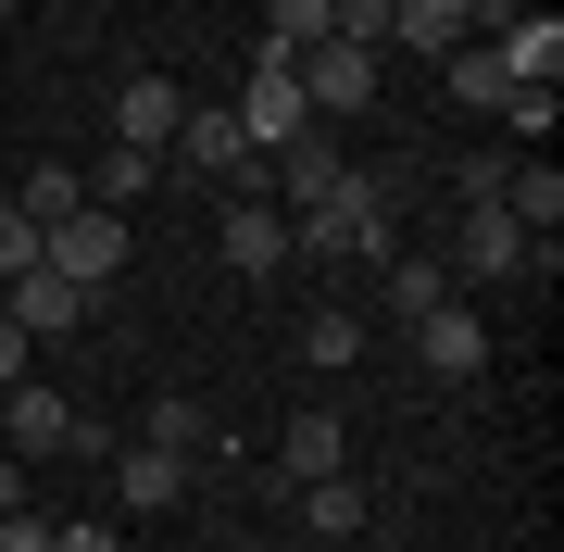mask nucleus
Masks as SVG:
<instances>
[{
	"mask_svg": "<svg viewBox=\"0 0 564 552\" xmlns=\"http://www.w3.org/2000/svg\"><path fill=\"white\" fill-rule=\"evenodd\" d=\"M13 277H39V226H25L13 202H0V289H13Z\"/></svg>",
	"mask_w": 564,
	"mask_h": 552,
	"instance_id": "nucleus-23",
	"label": "nucleus"
},
{
	"mask_svg": "<svg viewBox=\"0 0 564 552\" xmlns=\"http://www.w3.org/2000/svg\"><path fill=\"white\" fill-rule=\"evenodd\" d=\"M51 552H126L113 528H88V515H51Z\"/></svg>",
	"mask_w": 564,
	"mask_h": 552,
	"instance_id": "nucleus-25",
	"label": "nucleus"
},
{
	"mask_svg": "<svg viewBox=\"0 0 564 552\" xmlns=\"http://www.w3.org/2000/svg\"><path fill=\"white\" fill-rule=\"evenodd\" d=\"M0 389H25V339H13V314H0Z\"/></svg>",
	"mask_w": 564,
	"mask_h": 552,
	"instance_id": "nucleus-27",
	"label": "nucleus"
},
{
	"mask_svg": "<svg viewBox=\"0 0 564 552\" xmlns=\"http://www.w3.org/2000/svg\"><path fill=\"white\" fill-rule=\"evenodd\" d=\"M0 314H13V339L39 351V339H76V327H88V289H63V277L39 264V277H13V302H0Z\"/></svg>",
	"mask_w": 564,
	"mask_h": 552,
	"instance_id": "nucleus-9",
	"label": "nucleus"
},
{
	"mask_svg": "<svg viewBox=\"0 0 564 552\" xmlns=\"http://www.w3.org/2000/svg\"><path fill=\"white\" fill-rule=\"evenodd\" d=\"M276 477H289V490H326V477H351V440H339V414H289V440H276Z\"/></svg>",
	"mask_w": 564,
	"mask_h": 552,
	"instance_id": "nucleus-10",
	"label": "nucleus"
},
{
	"mask_svg": "<svg viewBox=\"0 0 564 552\" xmlns=\"http://www.w3.org/2000/svg\"><path fill=\"white\" fill-rule=\"evenodd\" d=\"M0 452H13V465H63V452H101V440H88V414L63 402V389L25 377V389H0Z\"/></svg>",
	"mask_w": 564,
	"mask_h": 552,
	"instance_id": "nucleus-3",
	"label": "nucleus"
},
{
	"mask_svg": "<svg viewBox=\"0 0 564 552\" xmlns=\"http://www.w3.org/2000/svg\"><path fill=\"white\" fill-rule=\"evenodd\" d=\"M13 214H25V226L51 239L63 214H88V164H39V176H25V202H13Z\"/></svg>",
	"mask_w": 564,
	"mask_h": 552,
	"instance_id": "nucleus-17",
	"label": "nucleus"
},
{
	"mask_svg": "<svg viewBox=\"0 0 564 552\" xmlns=\"http://www.w3.org/2000/svg\"><path fill=\"white\" fill-rule=\"evenodd\" d=\"M289 502H302V528H314V540H351V528H364V490H351V477H326V490H289Z\"/></svg>",
	"mask_w": 564,
	"mask_h": 552,
	"instance_id": "nucleus-21",
	"label": "nucleus"
},
{
	"mask_svg": "<svg viewBox=\"0 0 564 552\" xmlns=\"http://www.w3.org/2000/svg\"><path fill=\"white\" fill-rule=\"evenodd\" d=\"M139 188H151V151H101V164H88V202L101 214H126Z\"/></svg>",
	"mask_w": 564,
	"mask_h": 552,
	"instance_id": "nucleus-22",
	"label": "nucleus"
},
{
	"mask_svg": "<svg viewBox=\"0 0 564 552\" xmlns=\"http://www.w3.org/2000/svg\"><path fill=\"white\" fill-rule=\"evenodd\" d=\"M176 126H188V88L176 76H126V101H113V151H176Z\"/></svg>",
	"mask_w": 564,
	"mask_h": 552,
	"instance_id": "nucleus-7",
	"label": "nucleus"
},
{
	"mask_svg": "<svg viewBox=\"0 0 564 552\" xmlns=\"http://www.w3.org/2000/svg\"><path fill=\"white\" fill-rule=\"evenodd\" d=\"M214 552H251V540H214Z\"/></svg>",
	"mask_w": 564,
	"mask_h": 552,
	"instance_id": "nucleus-29",
	"label": "nucleus"
},
{
	"mask_svg": "<svg viewBox=\"0 0 564 552\" xmlns=\"http://www.w3.org/2000/svg\"><path fill=\"white\" fill-rule=\"evenodd\" d=\"M314 39H326V0H276V13H263V39H251V51H263V63H302Z\"/></svg>",
	"mask_w": 564,
	"mask_h": 552,
	"instance_id": "nucleus-19",
	"label": "nucleus"
},
{
	"mask_svg": "<svg viewBox=\"0 0 564 552\" xmlns=\"http://www.w3.org/2000/svg\"><path fill=\"white\" fill-rule=\"evenodd\" d=\"M239 139L263 151V164L314 139V113H302V76H289V63H263V51H251V88H239Z\"/></svg>",
	"mask_w": 564,
	"mask_h": 552,
	"instance_id": "nucleus-5",
	"label": "nucleus"
},
{
	"mask_svg": "<svg viewBox=\"0 0 564 552\" xmlns=\"http://www.w3.org/2000/svg\"><path fill=\"white\" fill-rule=\"evenodd\" d=\"M452 101H464V113H502V101H514V76H502V51H489V39L452 51Z\"/></svg>",
	"mask_w": 564,
	"mask_h": 552,
	"instance_id": "nucleus-18",
	"label": "nucleus"
},
{
	"mask_svg": "<svg viewBox=\"0 0 564 552\" xmlns=\"http://www.w3.org/2000/svg\"><path fill=\"white\" fill-rule=\"evenodd\" d=\"M302 351H314V365H351V351H364V327H351V314H314V327H302Z\"/></svg>",
	"mask_w": 564,
	"mask_h": 552,
	"instance_id": "nucleus-24",
	"label": "nucleus"
},
{
	"mask_svg": "<svg viewBox=\"0 0 564 552\" xmlns=\"http://www.w3.org/2000/svg\"><path fill=\"white\" fill-rule=\"evenodd\" d=\"M289 76H302V113H314V126H339V113L377 101V51H351V39H314Z\"/></svg>",
	"mask_w": 564,
	"mask_h": 552,
	"instance_id": "nucleus-6",
	"label": "nucleus"
},
{
	"mask_svg": "<svg viewBox=\"0 0 564 552\" xmlns=\"http://www.w3.org/2000/svg\"><path fill=\"white\" fill-rule=\"evenodd\" d=\"M126 251H139V226H126V214H101V202H88V214H63V226H51V239H39V264H51L63 289H88V302H101V289L126 277Z\"/></svg>",
	"mask_w": 564,
	"mask_h": 552,
	"instance_id": "nucleus-2",
	"label": "nucleus"
},
{
	"mask_svg": "<svg viewBox=\"0 0 564 552\" xmlns=\"http://www.w3.org/2000/svg\"><path fill=\"white\" fill-rule=\"evenodd\" d=\"M188 477H202L188 452H151V440H126V452H113V490L139 502V515H176V502H188Z\"/></svg>",
	"mask_w": 564,
	"mask_h": 552,
	"instance_id": "nucleus-11",
	"label": "nucleus"
},
{
	"mask_svg": "<svg viewBox=\"0 0 564 552\" xmlns=\"http://www.w3.org/2000/svg\"><path fill=\"white\" fill-rule=\"evenodd\" d=\"M351 164H339V139H326V126H314V139L302 151H276V214H302V202H326V188H339Z\"/></svg>",
	"mask_w": 564,
	"mask_h": 552,
	"instance_id": "nucleus-15",
	"label": "nucleus"
},
{
	"mask_svg": "<svg viewBox=\"0 0 564 552\" xmlns=\"http://www.w3.org/2000/svg\"><path fill=\"white\" fill-rule=\"evenodd\" d=\"M389 39H414V51H464V39H477V0H389Z\"/></svg>",
	"mask_w": 564,
	"mask_h": 552,
	"instance_id": "nucleus-14",
	"label": "nucleus"
},
{
	"mask_svg": "<svg viewBox=\"0 0 564 552\" xmlns=\"http://www.w3.org/2000/svg\"><path fill=\"white\" fill-rule=\"evenodd\" d=\"M527 264L552 277V251L527 239V226H514L502 202H464V214H452V277H477V289H502V277H527Z\"/></svg>",
	"mask_w": 564,
	"mask_h": 552,
	"instance_id": "nucleus-4",
	"label": "nucleus"
},
{
	"mask_svg": "<svg viewBox=\"0 0 564 552\" xmlns=\"http://www.w3.org/2000/svg\"><path fill=\"white\" fill-rule=\"evenodd\" d=\"M0 552H51V515H0Z\"/></svg>",
	"mask_w": 564,
	"mask_h": 552,
	"instance_id": "nucleus-26",
	"label": "nucleus"
},
{
	"mask_svg": "<svg viewBox=\"0 0 564 552\" xmlns=\"http://www.w3.org/2000/svg\"><path fill=\"white\" fill-rule=\"evenodd\" d=\"M440 302H452V289H440V264H426V251H389V314L414 327V314H440Z\"/></svg>",
	"mask_w": 564,
	"mask_h": 552,
	"instance_id": "nucleus-20",
	"label": "nucleus"
},
{
	"mask_svg": "<svg viewBox=\"0 0 564 552\" xmlns=\"http://www.w3.org/2000/svg\"><path fill=\"white\" fill-rule=\"evenodd\" d=\"M414 365L426 377H489V327H477V314H464V302H440V314H414Z\"/></svg>",
	"mask_w": 564,
	"mask_h": 552,
	"instance_id": "nucleus-8",
	"label": "nucleus"
},
{
	"mask_svg": "<svg viewBox=\"0 0 564 552\" xmlns=\"http://www.w3.org/2000/svg\"><path fill=\"white\" fill-rule=\"evenodd\" d=\"M0 515H25V465H13V452H0Z\"/></svg>",
	"mask_w": 564,
	"mask_h": 552,
	"instance_id": "nucleus-28",
	"label": "nucleus"
},
{
	"mask_svg": "<svg viewBox=\"0 0 564 552\" xmlns=\"http://www.w3.org/2000/svg\"><path fill=\"white\" fill-rule=\"evenodd\" d=\"M389 214H402V176H389V164H351L326 202H302V214H289V251H314V264H339V251L389 264Z\"/></svg>",
	"mask_w": 564,
	"mask_h": 552,
	"instance_id": "nucleus-1",
	"label": "nucleus"
},
{
	"mask_svg": "<svg viewBox=\"0 0 564 552\" xmlns=\"http://www.w3.org/2000/svg\"><path fill=\"white\" fill-rule=\"evenodd\" d=\"M226 264H239V277H276L289 264V214L276 202H226Z\"/></svg>",
	"mask_w": 564,
	"mask_h": 552,
	"instance_id": "nucleus-13",
	"label": "nucleus"
},
{
	"mask_svg": "<svg viewBox=\"0 0 564 552\" xmlns=\"http://www.w3.org/2000/svg\"><path fill=\"white\" fill-rule=\"evenodd\" d=\"M489 25H502L489 51H502L514 88H552V76H564V25H552V13H489Z\"/></svg>",
	"mask_w": 564,
	"mask_h": 552,
	"instance_id": "nucleus-12",
	"label": "nucleus"
},
{
	"mask_svg": "<svg viewBox=\"0 0 564 552\" xmlns=\"http://www.w3.org/2000/svg\"><path fill=\"white\" fill-rule=\"evenodd\" d=\"M139 440H151V452H188V465H202V452H214V414L188 402V389H163V402L139 414Z\"/></svg>",
	"mask_w": 564,
	"mask_h": 552,
	"instance_id": "nucleus-16",
	"label": "nucleus"
}]
</instances>
